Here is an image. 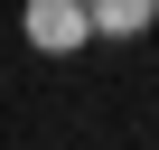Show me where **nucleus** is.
Instances as JSON below:
<instances>
[{"instance_id":"obj_1","label":"nucleus","mask_w":159,"mask_h":150,"mask_svg":"<svg viewBox=\"0 0 159 150\" xmlns=\"http://www.w3.org/2000/svg\"><path fill=\"white\" fill-rule=\"evenodd\" d=\"M84 38H94V10H84V0H28V47L38 56H66Z\"/></svg>"},{"instance_id":"obj_2","label":"nucleus","mask_w":159,"mask_h":150,"mask_svg":"<svg viewBox=\"0 0 159 150\" xmlns=\"http://www.w3.org/2000/svg\"><path fill=\"white\" fill-rule=\"evenodd\" d=\"M84 10H94V38H140L159 19V0H84Z\"/></svg>"}]
</instances>
